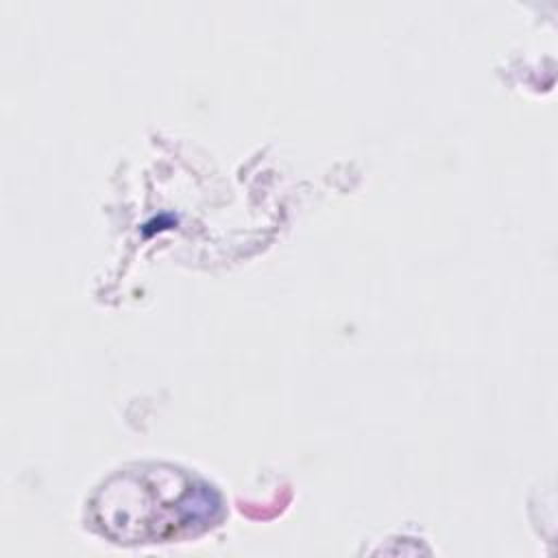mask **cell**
Returning a JSON list of instances; mask_svg holds the SVG:
<instances>
[{"mask_svg": "<svg viewBox=\"0 0 558 558\" xmlns=\"http://www.w3.org/2000/svg\"><path fill=\"white\" fill-rule=\"evenodd\" d=\"M94 521L118 543H157L207 530L220 512L205 482L174 466H137L94 497Z\"/></svg>", "mask_w": 558, "mask_h": 558, "instance_id": "1", "label": "cell"}]
</instances>
